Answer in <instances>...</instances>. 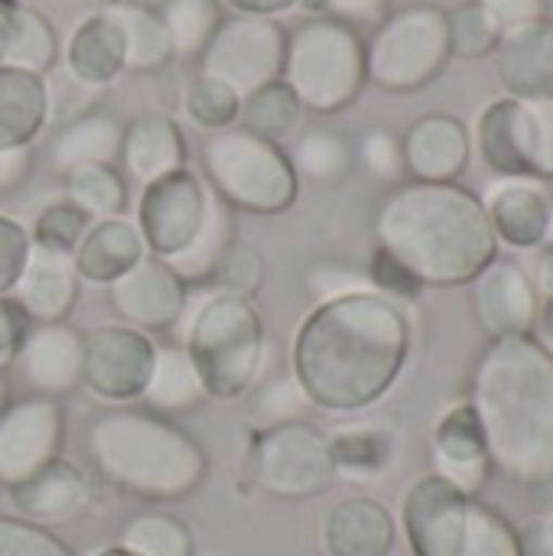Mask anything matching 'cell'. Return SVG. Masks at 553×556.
Instances as JSON below:
<instances>
[{
    "mask_svg": "<svg viewBox=\"0 0 553 556\" xmlns=\"http://www.w3.org/2000/svg\"><path fill=\"white\" fill-rule=\"evenodd\" d=\"M407 355L404 309L375 290H352L323 300L300 323L290 362L313 407L359 414L394 388Z\"/></svg>",
    "mask_w": 553,
    "mask_h": 556,
    "instance_id": "6da1fadb",
    "label": "cell"
},
{
    "mask_svg": "<svg viewBox=\"0 0 553 556\" xmlns=\"http://www.w3.org/2000/svg\"><path fill=\"white\" fill-rule=\"evenodd\" d=\"M469 404L479 417L495 472L535 489L553 472V352L538 336L486 345Z\"/></svg>",
    "mask_w": 553,
    "mask_h": 556,
    "instance_id": "7a4b0ae2",
    "label": "cell"
},
{
    "mask_svg": "<svg viewBox=\"0 0 553 556\" xmlns=\"http://www.w3.org/2000/svg\"><path fill=\"white\" fill-rule=\"evenodd\" d=\"M375 238L420 287H469L499 257L482 199L460 182L394 186L378 205Z\"/></svg>",
    "mask_w": 553,
    "mask_h": 556,
    "instance_id": "3957f363",
    "label": "cell"
},
{
    "mask_svg": "<svg viewBox=\"0 0 553 556\" xmlns=\"http://www.w3.org/2000/svg\"><path fill=\"white\" fill-rule=\"evenodd\" d=\"M85 459L114 492L156 505L196 495L209 476V456L192 433L169 417L130 407L91 417Z\"/></svg>",
    "mask_w": 553,
    "mask_h": 556,
    "instance_id": "277c9868",
    "label": "cell"
},
{
    "mask_svg": "<svg viewBox=\"0 0 553 556\" xmlns=\"http://www.w3.org/2000/svg\"><path fill=\"white\" fill-rule=\"evenodd\" d=\"M183 349L205 388V397L244 394L264 365V319L251 296L215 290L186 319Z\"/></svg>",
    "mask_w": 553,
    "mask_h": 556,
    "instance_id": "5b68a950",
    "label": "cell"
},
{
    "mask_svg": "<svg viewBox=\"0 0 553 556\" xmlns=\"http://www.w3.org/2000/svg\"><path fill=\"white\" fill-rule=\"evenodd\" d=\"M303 111L339 114L368 85L365 39L355 26L336 16H310L293 33H287V55L280 75Z\"/></svg>",
    "mask_w": 553,
    "mask_h": 556,
    "instance_id": "8992f818",
    "label": "cell"
},
{
    "mask_svg": "<svg viewBox=\"0 0 553 556\" xmlns=\"http://www.w3.org/2000/svg\"><path fill=\"white\" fill-rule=\"evenodd\" d=\"M202 166L209 189L235 212L280 215L300 192V176L287 150L241 124L205 137Z\"/></svg>",
    "mask_w": 553,
    "mask_h": 556,
    "instance_id": "52a82bcc",
    "label": "cell"
},
{
    "mask_svg": "<svg viewBox=\"0 0 553 556\" xmlns=\"http://www.w3.org/2000/svg\"><path fill=\"white\" fill-rule=\"evenodd\" d=\"M447 10L433 3H411L391 10L365 42L368 81L391 94H414L433 85L450 65Z\"/></svg>",
    "mask_w": 553,
    "mask_h": 556,
    "instance_id": "ba28073f",
    "label": "cell"
},
{
    "mask_svg": "<svg viewBox=\"0 0 553 556\" xmlns=\"http://www.w3.org/2000/svg\"><path fill=\"white\" fill-rule=\"evenodd\" d=\"M476 143L492 173L553 182V94L492 101L479 114Z\"/></svg>",
    "mask_w": 553,
    "mask_h": 556,
    "instance_id": "9c48e42d",
    "label": "cell"
},
{
    "mask_svg": "<svg viewBox=\"0 0 553 556\" xmlns=\"http://www.w3.org/2000/svg\"><path fill=\"white\" fill-rule=\"evenodd\" d=\"M251 479L280 502H306L329 492L339 479L329 437L306 420L267 427L251 450Z\"/></svg>",
    "mask_w": 553,
    "mask_h": 556,
    "instance_id": "30bf717a",
    "label": "cell"
},
{
    "mask_svg": "<svg viewBox=\"0 0 553 556\" xmlns=\"http://www.w3.org/2000/svg\"><path fill=\"white\" fill-rule=\"evenodd\" d=\"M287 29L274 16H225L202 49L199 72L222 78L241 98L284 75Z\"/></svg>",
    "mask_w": 553,
    "mask_h": 556,
    "instance_id": "8fae6325",
    "label": "cell"
},
{
    "mask_svg": "<svg viewBox=\"0 0 553 556\" xmlns=\"http://www.w3.org/2000/svg\"><path fill=\"white\" fill-rule=\"evenodd\" d=\"M209 195V182L189 166L143 186L137 202V231L147 244V254L160 261L179 257L205 222Z\"/></svg>",
    "mask_w": 553,
    "mask_h": 556,
    "instance_id": "7c38bea8",
    "label": "cell"
},
{
    "mask_svg": "<svg viewBox=\"0 0 553 556\" xmlns=\"http://www.w3.org/2000/svg\"><path fill=\"white\" fill-rule=\"evenodd\" d=\"M156 362V345L134 326H98L81 336V384L111 404L140 401Z\"/></svg>",
    "mask_w": 553,
    "mask_h": 556,
    "instance_id": "4fadbf2b",
    "label": "cell"
},
{
    "mask_svg": "<svg viewBox=\"0 0 553 556\" xmlns=\"http://www.w3.org/2000/svg\"><path fill=\"white\" fill-rule=\"evenodd\" d=\"M65 440V410L59 397L33 394L7 404L0 414V485L16 489L59 459Z\"/></svg>",
    "mask_w": 553,
    "mask_h": 556,
    "instance_id": "5bb4252c",
    "label": "cell"
},
{
    "mask_svg": "<svg viewBox=\"0 0 553 556\" xmlns=\"http://www.w3.org/2000/svg\"><path fill=\"white\" fill-rule=\"evenodd\" d=\"M469 303L486 339L535 336L541 316V296L531 274L515 257H495L469 283Z\"/></svg>",
    "mask_w": 553,
    "mask_h": 556,
    "instance_id": "9a60e30c",
    "label": "cell"
},
{
    "mask_svg": "<svg viewBox=\"0 0 553 556\" xmlns=\"http://www.w3.org/2000/svg\"><path fill=\"white\" fill-rule=\"evenodd\" d=\"M469 502L440 476L417 479L401 502V528L414 556H460Z\"/></svg>",
    "mask_w": 553,
    "mask_h": 556,
    "instance_id": "2e32d148",
    "label": "cell"
},
{
    "mask_svg": "<svg viewBox=\"0 0 553 556\" xmlns=\"http://www.w3.org/2000/svg\"><path fill=\"white\" fill-rule=\"evenodd\" d=\"M108 296L124 326H134L140 332H163L186 316L189 287L166 261L147 254L108 287Z\"/></svg>",
    "mask_w": 553,
    "mask_h": 556,
    "instance_id": "e0dca14e",
    "label": "cell"
},
{
    "mask_svg": "<svg viewBox=\"0 0 553 556\" xmlns=\"http://www.w3.org/2000/svg\"><path fill=\"white\" fill-rule=\"evenodd\" d=\"M433 476L460 489L466 498H479L492 476L486 437L473 404H453L433 427Z\"/></svg>",
    "mask_w": 553,
    "mask_h": 556,
    "instance_id": "ac0fdd59",
    "label": "cell"
},
{
    "mask_svg": "<svg viewBox=\"0 0 553 556\" xmlns=\"http://www.w3.org/2000/svg\"><path fill=\"white\" fill-rule=\"evenodd\" d=\"M401 147L414 182H456L473 156V137L453 114H424L407 127Z\"/></svg>",
    "mask_w": 553,
    "mask_h": 556,
    "instance_id": "d6986e66",
    "label": "cell"
},
{
    "mask_svg": "<svg viewBox=\"0 0 553 556\" xmlns=\"http://www.w3.org/2000/svg\"><path fill=\"white\" fill-rule=\"evenodd\" d=\"M13 365L36 394H68L81 384V336L65 323H36L29 326Z\"/></svg>",
    "mask_w": 553,
    "mask_h": 556,
    "instance_id": "ffe728a7",
    "label": "cell"
},
{
    "mask_svg": "<svg viewBox=\"0 0 553 556\" xmlns=\"http://www.w3.org/2000/svg\"><path fill=\"white\" fill-rule=\"evenodd\" d=\"M495 75L508 98L553 94V20H535L508 29L495 49Z\"/></svg>",
    "mask_w": 553,
    "mask_h": 556,
    "instance_id": "44dd1931",
    "label": "cell"
},
{
    "mask_svg": "<svg viewBox=\"0 0 553 556\" xmlns=\"http://www.w3.org/2000/svg\"><path fill=\"white\" fill-rule=\"evenodd\" d=\"M482 205L489 212V222L499 241L521 248V251H535L544 244L551 195L538 179L499 176V182L489 186Z\"/></svg>",
    "mask_w": 553,
    "mask_h": 556,
    "instance_id": "7402d4cb",
    "label": "cell"
},
{
    "mask_svg": "<svg viewBox=\"0 0 553 556\" xmlns=\"http://www.w3.org/2000/svg\"><path fill=\"white\" fill-rule=\"evenodd\" d=\"M117 163L124 166L127 179H134L137 186H150L160 176H169L186 166V137L179 124L160 111L137 114L124 127Z\"/></svg>",
    "mask_w": 553,
    "mask_h": 556,
    "instance_id": "603a6c76",
    "label": "cell"
},
{
    "mask_svg": "<svg viewBox=\"0 0 553 556\" xmlns=\"http://www.w3.org/2000/svg\"><path fill=\"white\" fill-rule=\"evenodd\" d=\"M394 515L368 495L342 498L323 521V547L329 556H385L394 551Z\"/></svg>",
    "mask_w": 553,
    "mask_h": 556,
    "instance_id": "cb8c5ba5",
    "label": "cell"
},
{
    "mask_svg": "<svg viewBox=\"0 0 553 556\" xmlns=\"http://www.w3.org/2000/svg\"><path fill=\"white\" fill-rule=\"evenodd\" d=\"M10 498L23 511V521H33L39 528L68 525L88 505V479L78 466L55 459L33 479L10 489Z\"/></svg>",
    "mask_w": 553,
    "mask_h": 556,
    "instance_id": "d4e9b609",
    "label": "cell"
},
{
    "mask_svg": "<svg viewBox=\"0 0 553 556\" xmlns=\"http://www.w3.org/2000/svg\"><path fill=\"white\" fill-rule=\"evenodd\" d=\"M143 257H147V244L137 225L127 218H104L85 231L81 244L72 254V267L81 283L111 287Z\"/></svg>",
    "mask_w": 553,
    "mask_h": 556,
    "instance_id": "484cf974",
    "label": "cell"
},
{
    "mask_svg": "<svg viewBox=\"0 0 553 556\" xmlns=\"http://www.w3.org/2000/svg\"><path fill=\"white\" fill-rule=\"evenodd\" d=\"M65 72L85 88H104L124 72V36L104 10L75 23L65 42Z\"/></svg>",
    "mask_w": 553,
    "mask_h": 556,
    "instance_id": "4316f807",
    "label": "cell"
},
{
    "mask_svg": "<svg viewBox=\"0 0 553 556\" xmlns=\"http://www.w3.org/2000/svg\"><path fill=\"white\" fill-rule=\"evenodd\" d=\"M52 117L49 81L0 65V150H29Z\"/></svg>",
    "mask_w": 553,
    "mask_h": 556,
    "instance_id": "83f0119b",
    "label": "cell"
},
{
    "mask_svg": "<svg viewBox=\"0 0 553 556\" xmlns=\"http://www.w3.org/2000/svg\"><path fill=\"white\" fill-rule=\"evenodd\" d=\"M81 293V280L72 267V257H55L33 251L20 283L16 300L33 323H65Z\"/></svg>",
    "mask_w": 553,
    "mask_h": 556,
    "instance_id": "f1b7e54d",
    "label": "cell"
},
{
    "mask_svg": "<svg viewBox=\"0 0 553 556\" xmlns=\"http://www.w3.org/2000/svg\"><path fill=\"white\" fill-rule=\"evenodd\" d=\"M59 62V36L49 16L26 3H10L0 13V65L49 75Z\"/></svg>",
    "mask_w": 553,
    "mask_h": 556,
    "instance_id": "f546056e",
    "label": "cell"
},
{
    "mask_svg": "<svg viewBox=\"0 0 553 556\" xmlns=\"http://www.w3.org/2000/svg\"><path fill=\"white\" fill-rule=\"evenodd\" d=\"M101 10L121 26L124 72L153 75V72H163L176 59L166 23L156 7H150L143 0H108Z\"/></svg>",
    "mask_w": 553,
    "mask_h": 556,
    "instance_id": "4dcf8cb0",
    "label": "cell"
},
{
    "mask_svg": "<svg viewBox=\"0 0 553 556\" xmlns=\"http://www.w3.org/2000/svg\"><path fill=\"white\" fill-rule=\"evenodd\" d=\"M124 124L104 111H81L78 117L65 121L62 130L52 140V166L59 173H68L75 166L88 163H108L114 166L121 156Z\"/></svg>",
    "mask_w": 553,
    "mask_h": 556,
    "instance_id": "1f68e13d",
    "label": "cell"
},
{
    "mask_svg": "<svg viewBox=\"0 0 553 556\" xmlns=\"http://www.w3.org/2000/svg\"><path fill=\"white\" fill-rule=\"evenodd\" d=\"M140 401H147V410H153L160 417L189 414L205 401V388H202V381H199L183 345H160L156 349L153 375H150V384H147Z\"/></svg>",
    "mask_w": 553,
    "mask_h": 556,
    "instance_id": "d6a6232c",
    "label": "cell"
},
{
    "mask_svg": "<svg viewBox=\"0 0 553 556\" xmlns=\"http://www.w3.org/2000/svg\"><path fill=\"white\" fill-rule=\"evenodd\" d=\"M336 476L345 479H378L388 472L394 459V433L381 424H355L342 427L329 437Z\"/></svg>",
    "mask_w": 553,
    "mask_h": 556,
    "instance_id": "836d02e7",
    "label": "cell"
},
{
    "mask_svg": "<svg viewBox=\"0 0 553 556\" xmlns=\"http://www.w3.org/2000/svg\"><path fill=\"white\" fill-rule=\"evenodd\" d=\"M235 244V208H228L215 192L209 195V208H205V222L196 235V241L173 261H166L186 287L212 280L215 267L222 264L225 251Z\"/></svg>",
    "mask_w": 553,
    "mask_h": 556,
    "instance_id": "e575fe53",
    "label": "cell"
},
{
    "mask_svg": "<svg viewBox=\"0 0 553 556\" xmlns=\"http://www.w3.org/2000/svg\"><path fill=\"white\" fill-rule=\"evenodd\" d=\"M287 156H290L297 176H303L310 182H323V186L345 179L355 166L352 140L332 127H306Z\"/></svg>",
    "mask_w": 553,
    "mask_h": 556,
    "instance_id": "d590c367",
    "label": "cell"
},
{
    "mask_svg": "<svg viewBox=\"0 0 553 556\" xmlns=\"http://www.w3.org/2000/svg\"><path fill=\"white\" fill-rule=\"evenodd\" d=\"M65 176V195L75 208H81L88 218H121L127 208V182L124 176L108 163H88L75 166Z\"/></svg>",
    "mask_w": 553,
    "mask_h": 556,
    "instance_id": "8d00e7d4",
    "label": "cell"
},
{
    "mask_svg": "<svg viewBox=\"0 0 553 556\" xmlns=\"http://www.w3.org/2000/svg\"><path fill=\"white\" fill-rule=\"evenodd\" d=\"M303 104L293 94V88L284 78H274L261 88H254L251 94L241 98V114L238 124L257 137H267L274 143H280L300 121Z\"/></svg>",
    "mask_w": 553,
    "mask_h": 556,
    "instance_id": "74e56055",
    "label": "cell"
},
{
    "mask_svg": "<svg viewBox=\"0 0 553 556\" xmlns=\"http://www.w3.org/2000/svg\"><path fill=\"white\" fill-rule=\"evenodd\" d=\"M160 16L173 42V55L186 62H196L202 55L218 23L225 20L218 0H166L160 7Z\"/></svg>",
    "mask_w": 553,
    "mask_h": 556,
    "instance_id": "f35d334b",
    "label": "cell"
},
{
    "mask_svg": "<svg viewBox=\"0 0 553 556\" xmlns=\"http://www.w3.org/2000/svg\"><path fill=\"white\" fill-rule=\"evenodd\" d=\"M121 547L137 556H192V531L169 515L150 511L124 525Z\"/></svg>",
    "mask_w": 553,
    "mask_h": 556,
    "instance_id": "ab89813d",
    "label": "cell"
},
{
    "mask_svg": "<svg viewBox=\"0 0 553 556\" xmlns=\"http://www.w3.org/2000/svg\"><path fill=\"white\" fill-rule=\"evenodd\" d=\"M447 29H450V55L463 59V62L495 55V49L505 36V29L476 0L447 10Z\"/></svg>",
    "mask_w": 553,
    "mask_h": 556,
    "instance_id": "60d3db41",
    "label": "cell"
},
{
    "mask_svg": "<svg viewBox=\"0 0 553 556\" xmlns=\"http://www.w3.org/2000/svg\"><path fill=\"white\" fill-rule=\"evenodd\" d=\"M186 114L196 127H202L209 134L235 127L238 114H241V94L231 85H225L222 78L199 72L192 78V85L186 88Z\"/></svg>",
    "mask_w": 553,
    "mask_h": 556,
    "instance_id": "b9f144b4",
    "label": "cell"
},
{
    "mask_svg": "<svg viewBox=\"0 0 553 556\" xmlns=\"http://www.w3.org/2000/svg\"><path fill=\"white\" fill-rule=\"evenodd\" d=\"M88 228H91V218L65 199V202L46 205L33 218L29 241H33V251L55 254V257H72Z\"/></svg>",
    "mask_w": 553,
    "mask_h": 556,
    "instance_id": "7bdbcfd3",
    "label": "cell"
},
{
    "mask_svg": "<svg viewBox=\"0 0 553 556\" xmlns=\"http://www.w3.org/2000/svg\"><path fill=\"white\" fill-rule=\"evenodd\" d=\"M460 556H521L518 531L495 508H489L479 498H473L469 502L466 538H463Z\"/></svg>",
    "mask_w": 553,
    "mask_h": 556,
    "instance_id": "ee69618b",
    "label": "cell"
},
{
    "mask_svg": "<svg viewBox=\"0 0 553 556\" xmlns=\"http://www.w3.org/2000/svg\"><path fill=\"white\" fill-rule=\"evenodd\" d=\"M0 556H75L49 528L23 518H0Z\"/></svg>",
    "mask_w": 553,
    "mask_h": 556,
    "instance_id": "f6af8a7d",
    "label": "cell"
},
{
    "mask_svg": "<svg viewBox=\"0 0 553 556\" xmlns=\"http://www.w3.org/2000/svg\"><path fill=\"white\" fill-rule=\"evenodd\" d=\"M212 280L218 283V290L228 293H241V296H254L257 287L264 283V257L251 248V244H231L222 257V264L215 267Z\"/></svg>",
    "mask_w": 553,
    "mask_h": 556,
    "instance_id": "bcb514c9",
    "label": "cell"
},
{
    "mask_svg": "<svg viewBox=\"0 0 553 556\" xmlns=\"http://www.w3.org/2000/svg\"><path fill=\"white\" fill-rule=\"evenodd\" d=\"M359 160L365 163V169L372 176H378L381 182H401L404 169V147L401 137L388 127H372L365 130V137L359 140Z\"/></svg>",
    "mask_w": 553,
    "mask_h": 556,
    "instance_id": "7dc6e473",
    "label": "cell"
},
{
    "mask_svg": "<svg viewBox=\"0 0 553 556\" xmlns=\"http://www.w3.org/2000/svg\"><path fill=\"white\" fill-rule=\"evenodd\" d=\"M33 257L29 228L10 215H0V296H10Z\"/></svg>",
    "mask_w": 553,
    "mask_h": 556,
    "instance_id": "c3c4849f",
    "label": "cell"
},
{
    "mask_svg": "<svg viewBox=\"0 0 553 556\" xmlns=\"http://www.w3.org/2000/svg\"><path fill=\"white\" fill-rule=\"evenodd\" d=\"M306 407H310V397L303 394V388L297 384V378H280V381H274L271 388H264V394H261V401H257V414H261L271 427L300 420Z\"/></svg>",
    "mask_w": 553,
    "mask_h": 556,
    "instance_id": "681fc988",
    "label": "cell"
},
{
    "mask_svg": "<svg viewBox=\"0 0 553 556\" xmlns=\"http://www.w3.org/2000/svg\"><path fill=\"white\" fill-rule=\"evenodd\" d=\"M368 283L375 293L388 296V300H414L420 296V283L414 280V274L407 267H401L391 254H385L381 248H375V257H372V270H368Z\"/></svg>",
    "mask_w": 553,
    "mask_h": 556,
    "instance_id": "f907efd6",
    "label": "cell"
},
{
    "mask_svg": "<svg viewBox=\"0 0 553 556\" xmlns=\"http://www.w3.org/2000/svg\"><path fill=\"white\" fill-rule=\"evenodd\" d=\"M29 326H33V319L26 316L20 300L16 296H0V371L7 365H13Z\"/></svg>",
    "mask_w": 553,
    "mask_h": 556,
    "instance_id": "816d5d0a",
    "label": "cell"
},
{
    "mask_svg": "<svg viewBox=\"0 0 553 556\" xmlns=\"http://www.w3.org/2000/svg\"><path fill=\"white\" fill-rule=\"evenodd\" d=\"M505 33L518 29L525 23L544 20L551 10V0H476Z\"/></svg>",
    "mask_w": 553,
    "mask_h": 556,
    "instance_id": "f5cc1de1",
    "label": "cell"
},
{
    "mask_svg": "<svg viewBox=\"0 0 553 556\" xmlns=\"http://www.w3.org/2000/svg\"><path fill=\"white\" fill-rule=\"evenodd\" d=\"M391 13V0H326V16H336L349 26H381Z\"/></svg>",
    "mask_w": 553,
    "mask_h": 556,
    "instance_id": "db71d44e",
    "label": "cell"
},
{
    "mask_svg": "<svg viewBox=\"0 0 553 556\" xmlns=\"http://www.w3.org/2000/svg\"><path fill=\"white\" fill-rule=\"evenodd\" d=\"M521 556H553V515H538L518 531Z\"/></svg>",
    "mask_w": 553,
    "mask_h": 556,
    "instance_id": "11a10c76",
    "label": "cell"
},
{
    "mask_svg": "<svg viewBox=\"0 0 553 556\" xmlns=\"http://www.w3.org/2000/svg\"><path fill=\"white\" fill-rule=\"evenodd\" d=\"M29 169H33L29 150H0V192L20 186Z\"/></svg>",
    "mask_w": 553,
    "mask_h": 556,
    "instance_id": "9f6ffc18",
    "label": "cell"
},
{
    "mask_svg": "<svg viewBox=\"0 0 553 556\" xmlns=\"http://www.w3.org/2000/svg\"><path fill=\"white\" fill-rule=\"evenodd\" d=\"M535 274H531V283L538 290L541 300H551L553 296V244H541L535 248Z\"/></svg>",
    "mask_w": 553,
    "mask_h": 556,
    "instance_id": "6f0895ef",
    "label": "cell"
},
{
    "mask_svg": "<svg viewBox=\"0 0 553 556\" xmlns=\"http://www.w3.org/2000/svg\"><path fill=\"white\" fill-rule=\"evenodd\" d=\"M218 3H228L235 13H248V16H277L297 7L300 0H218Z\"/></svg>",
    "mask_w": 553,
    "mask_h": 556,
    "instance_id": "680465c9",
    "label": "cell"
},
{
    "mask_svg": "<svg viewBox=\"0 0 553 556\" xmlns=\"http://www.w3.org/2000/svg\"><path fill=\"white\" fill-rule=\"evenodd\" d=\"M535 332H538V342L553 352V296L541 303V316H538V329Z\"/></svg>",
    "mask_w": 553,
    "mask_h": 556,
    "instance_id": "91938a15",
    "label": "cell"
},
{
    "mask_svg": "<svg viewBox=\"0 0 553 556\" xmlns=\"http://www.w3.org/2000/svg\"><path fill=\"white\" fill-rule=\"evenodd\" d=\"M531 492H535V502H538V515H553V472L544 482H538Z\"/></svg>",
    "mask_w": 553,
    "mask_h": 556,
    "instance_id": "94428289",
    "label": "cell"
},
{
    "mask_svg": "<svg viewBox=\"0 0 553 556\" xmlns=\"http://www.w3.org/2000/svg\"><path fill=\"white\" fill-rule=\"evenodd\" d=\"M7 404H10V388H7V378H3V371H0V414L7 410Z\"/></svg>",
    "mask_w": 553,
    "mask_h": 556,
    "instance_id": "6125c7cd",
    "label": "cell"
},
{
    "mask_svg": "<svg viewBox=\"0 0 553 556\" xmlns=\"http://www.w3.org/2000/svg\"><path fill=\"white\" fill-rule=\"evenodd\" d=\"M95 556H137V554H130V551H124V547L117 544V547H104V551H98Z\"/></svg>",
    "mask_w": 553,
    "mask_h": 556,
    "instance_id": "be15d7a7",
    "label": "cell"
},
{
    "mask_svg": "<svg viewBox=\"0 0 553 556\" xmlns=\"http://www.w3.org/2000/svg\"><path fill=\"white\" fill-rule=\"evenodd\" d=\"M544 244H553V199H551V212H548V228H544Z\"/></svg>",
    "mask_w": 553,
    "mask_h": 556,
    "instance_id": "e7e4bbea",
    "label": "cell"
},
{
    "mask_svg": "<svg viewBox=\"0 0 553 556\" xmlns=\"http://www.w3.org/2000/svg\"><path fill=\"white\" fill-rule=\"evenodd\" d=\"M385 556H414V554H411V551H388Z\"/></svg>",
    "mask_w": 553,
    "mask_h": 556,
    "instance_id": "03108f58",
    "label": "cell"
},
{
    "mask_svg": "<svg viewBox=\"0 0 553 556\" xmlns=\"http://www.w3.org/2000/svg\"><path fill=\"white\" fill-rule=\"evenodd\" d=\"M10 3H16V0H0V13H3V10H7Z\"/></svg>",
    "mask_w": 553,
    "mask_h": 556,
    "instance_id": "003e7915",
    "label": "cell"
}]
</instances>
